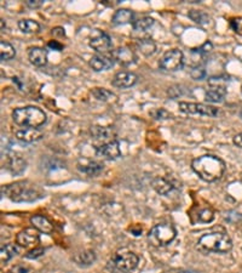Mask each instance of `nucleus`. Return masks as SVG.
Listing matches in <instances>:
<instances>
[{
  "mask_svg": "<svg viewBox=\"0 0 242 273\" xmlns=\"http://www.w3.org/2000/svg\"><path fill=\"white\" fill-rule=\"evenodd\" d=\"M6 273H29V271H28V269H26V267H23V266H16V267H14L11 271H9Z\"/></svg>",
  "mask_w": 242,
  "mask_h": 273,
  "instance_id": "4c0bfd02",
  "label": "nucleus"
},
{
  "mask_svg": "<svg viewBox=\"0 0 242 273\" xmlns=\"http://www.w3.org/2000/svg\"><path fill=\"white\" fill-rule=\"evenodd\" d=\"M19 28L26 34H34L40 32V24L34 20H21L19 21Z\"/></svg>",
  "mask_w": 242,
  "mask_h": 273,
  "instance_id": "bb28decb",
  "label": "nucleus"
},
{
  "mask_svg": "<svg viewBox=\"0 0 242 273\" xmlns=\"http://www.w3.org/2000/svg\"><path fill=\"white\" fill-rule=\"evenodd\" d=\"M47 46L52 50H56V51H62L63 50V45L57 42V40H51V42H49Z\"/></svg>",
  "mask_w": 242,
  "mask_h": 273,
  "instance_id": "e433bc0d",
  "label": "nucleus"
},
{
  "mask_svg": "<svg viewBox=\"0 0 242 273\" xmlns=\"http://www.w3.org/2000/svg\"><path fill=\"white\" fill-rule=\"evenodd\" d=\"M89 45L95 51L104 54V52L112 51L113 42L109 34L100 29H93L89 38Z\"/></svg>",
  "mask_w": 242,
  "mask_h": 273,
  "instance_id": "1a4fd4ad",
  "label": "nucleus"
},
{
  "mask_svg": "<svg viewBox=\"0 0 242 273\" xmlns=\"http://www.w3.org/2000/svg\"><path fill=\"white\" fill-rule=\"evenodd\" d=\"M30 224L41 233L51 234L54 232V225L46 216H42V215H33L30 217Z\"/></svg>",
  "mask_w": 242,
  "mask_h": 273,
  "instance_id": "a211bd4d",
  "label": "nucleus"
},
{
  "mask_svg": "<svg viewBox=\"0 0 242 273\" xmlns=\"http://www.w3.org/2000/svg\"><path fill=\"white\" fill-rule=\"evenodd\" d=\"M226 87L225 85H219V87H211L210 89L205 92L206 102L210 103H218L224 100L226 96Z\"/></svg>",
  "mask_w": 242,
  "mask_h": 273,
  "instance_id": "412c9836",
  "label": "nucleus"
},
{
  "mask_svg": "<svg viewBox=\"0 0 242 273\" xmlns=\"http://www.w3.org/2000/svg\"><path fill=\"white\" fill-rule=\"evenodd\" d=\"M133 19H135V14L132 10L130 9H119L115 11V14L112 17V23L114 26H121V24L133 23Z\"/></svg>",
  "mask_w": 242,
  "mask_h": 273,
  "instance_id": "4be33fe9",
  "label": "nucleus"
},
{
  "mask_svg": "<svg viewBox=\"0 0 242 273\" xmlns=\"http://www.w3.org/2000/svg\"><path fill=\"white\" fill-rule=\"evenodd\" d=\"M190 75H191V78H193V79L202 80L203 78L206 77V70L203 69L201 66H196V67H194L193 69H191Z\"/></svg>",
  "mask_w": 242,
  "mask_h": 273,
  "instance_id": "72a5a7b5",
  "label": "nucleus"
},
{
  "mask_svg": "<svg viewBox=\"0 0 242 273\" xmlns=\"http://www.w3.org/2000/svg\"><path fill=\"white\" fill-rule=\"evenodd\" d=\"M15 136L19 141L24 143H33L41 140L44 137V133L35 128H22L15 133Z\"/></svg>",
  "mask_w": 242,
  "mask_h": 273,
  "instance_id": "4468645a",
  "label": "nucleus"
},
{
  "mask_svg": "<svg viewBox=\"0 0 242 273\" xmlns=\"http://www.w3.org/2000/svg\"><path fill=\"white\" fill-rule=\"evenodd\" d=\"M15 55H16L15 47L9 42L1 40L0 42V59H1V61L12 60L15 57Z\"/></svg>",
  "mask_w": 242,
  "mask_h": 273,
  "instance_id": "c85d7f7f",
  "label": "nucleus"
},
{
  "mask_svg": "<svg viewBox=\"0 0 242 273\" xmlns=\"http://www.w3.org/2000/svg\"><path fill=\"white\" fill-rule=\"evenodd\" d=\"M89 65L95 72H104V70L110 69L114 66V60L112 56H108V55L98 54L91 57Z\"/></svg>",
  "mask_w": 242,
  "mask_h": 273,
  "instance_id": "2eb2a0df",
  "label": "nucleus"
},
{
  "mask_svg": "<svg viewBox=\"0 0 242 273\" xmlns=\"http://www.w3.org/2000/svg\"><path fill=\"white\" fill-rule=\"evenodd\" d=\"M45 252V249H42V248H35V249L30 250V251L27 252L26 255H24V257L26 259H38V257L42 256Z\"/></svg>",
  "mask_w": 242,
  "mask_h": 273,
  "instance_id": "f704fd0d",
  "label": "nucleus"
},
{
  "mask_svg": "<svg viewBox=\"0 0 242 273\" xmlns=\"http://www.w3.org/2000/svg\"><path fill=\"white\" fill-rule=\"evenodd\" d=\"M91 135L96 138V140L100 141H104L105 142H109V141L115 140V131L113 128H109V126H92L90 130Z\"/></svg>",
  "mask_w": 242,
  "mask_h": 273,
  "instance_id": "f3484780",
  "label": "nucleus"
},
{
  "mask_svg": "<svg viewBox=\"0 0 242 273\" xmlns=\"http://www.w3.org/2000/svg\"><path fill=\"white\" fill-rule=\"evenodd\" d=\"M194 173L206 182H214L222 178L225 173L226 165L223 159L213 154H205L195 158L191 163Z\"/></svg>",
  "mask_w": 242,
  "mask_h": 273,
  "instance_id": "f03ea898",
  "label": "nucleus"
},
{
  "mask_svg": "<svg viewBox=\"0 0 242 273\" xmlns=\"http://www.w3.org/2000/svg\"><path fill=\"white\" fill-rule=\"evenodd\" d=\"M0 23H1V32H4V29L6 28V23H5V20L4 19L0 20Z\"/></svg>",
  "mask_w": 242,
  "mask_h": 273,
  "instance_id": "a19ab883",
  "label": "nucleus"
},
{
  "mask_svg": "<svg viewBox=\"0 0 242 273\" xmlns=\"http://www.w3.org/2000/svg\"><path fill=\"white\" fill-rule=\"evenodd\" d=\"M12 120L21 128H40L47 120V115L41 108L35 106L15 108L12 112Z\"/></svg>",
  "mask_w": 242,
  "mask_h": 273,
  "instance_id": "20e7f679",
  "label": "nucleus"
},
{
  "mask_svg": "<svg viewBox=\"0 0 242 273\" xmlns=\"http://www.w3.org/2000/svg\"><path fill=\"white\" fill-rule=\"evenodd\" d=\"M177 273H199V272H195V271H180Z\"/></svg>",
  "mask_w": 242,
  "mask_h": 273,
  "instance_id": "79ce46f5",
  "label": "nucleus"
},
{
  "mask_svg": "<svg viewBox=\"0 0 242 273\" xmlns=\"http://www.w3.org/2000/svg\"><path fill=\"white\" fill-rule=\"evenodd\" d=\"M16 243L20 247L28 248L32 245L39 244L40 243V234L37 228H24L21 232H19L16 236Z\"/></svg>",
  "mask_w": 242,
  "mask_h": 273,
  "instance_id": "f8f14e48",
  "label": "nucleus"
},
{
  "mask_svg": "<svg viewBox=\"0 0 242 273\" xmlns=\"http://www.w3.org/2000/svg\"><path fill=\"white\" fill-rule=\"evenodd\" d=\"M196 247L203 254H210V252L225 254L233 249V241L224 232H211L200 237Z\"/></svg>",
  "mask_w": 242,
  "mask_h": 273,
  "instance_id": "7ed1b4c3",
  "label": "nucleus"
},
{
  "mask_svg": "<svg viewBox=\"0 0 242 273\" xmlns=\"http://www.w3.org/2000/svg\"><path fill=\"white\" fill-rule=\"evenodd\" d=\"M184 63V54L178 49L166 51L159 61V67L165 72H176Z\"/></svg>",
  "mask_w": 242,
  "mask_h": 273,
  "instance_id": "0eeeda50",
  "label": "nucleus"
},
{
  "mask_svg": "<svg viewBox=\"0 0 242 273\" xmlns=\"http://www.w3.org/2000/svg\"><path fill=\"white\" fill-rule=\"evenodd\" d=\"M138 77L137 74H135L133 72H118L117 74L113 77L112 84L115 88H119V89H128V88L133 87V85L137 83Z\"/></svg>",
  "mask_w": 242,
  "mask_h": 273,
  "instance_id": "ddd939ff",
  "label": "nucleus"
},
{
  "mask_svg": "<svg viewBox=\"0 0 242 273\" xmlns=\"http://www.w3.org/2000/svg\"><path fill=\"white\" fill-rule=\"evenodd\" d=\"M47 50L44 49V47L40 46H34L32 49H29L28 52V59L30 61V63L37 67H42L47 63Z\"/></svg>",
  "mask_w": 242,
  "mask_h": 273,
  "instance_id": "6ab92c4d",
  "label": "nucleus"
},
{
  "mask_svg": "<svg viewBox=\"0 0 242 273\" xmlns=\"http://www.w3.org/2000/svg\"><path fill=\"white\" fill-rule=\"evenodd\" d=\"M1 194L16 203H30L44 198L45 192L29 181H17L1 187Z\"/></svg>",
  "mask_w": 242,
  "mask_h": 273,
  "instance_id": "f257e3e1",
  "label": "nucleus"
},
{
  "mask_svg": "<svg viewBox=\"0 0 242 273\" xmlns=\"http://www.w3.org/2000/svg\"><path fill=\"white\" fill-rule=\"evenodd\" d=\"M26 5L30 9H39L44 5V0H27Z\"/></svg>",
  "mask_w": 242,
  "mask_h": 273,
  "instance_id": "c9c22d12",
  "label": "nucleus"
},
{
  "mask_svg": "<svg viewBox=\"0 0 242 273\" xmlns=\"http://www.w3.org/2000/svg\"><path fill=\"white\" fill-rule=\"evenodd\" d=\"M96 260H97V256L92 250H82L73 256V261L80 267H89L95 264Z\"/></svg>",
  "mask_w": 242,
  "mask_h": 273,
  "instance_id": "aec40b11",
  "label": "nucleus"
},
{
  "mask_svg": "<svg viewBox=\"0 0 242 273\" xmlns=\"http://www.w3.org/2000/svg\"><path fill=\"white\" fill-rule=\"evenodd\" d=\"M177 237V229L171 224H159L148 233V241L153 247L160 248L171 244Z\"/></svg>",
  "mask_w": 242,
  "mask_h": 273,
  "instance_id": "423d86ee",
  "label": "nucleus"
},
{
  "mask_svg": "<svg viewBox=\"0 0 242 273\" xmlns=\"http://www.w3.org/2000/svg\"><path fill=\"white\" fill-rule=\"evenodd\" d=\"M234 145H236L238 147L242 148V133L238 134V135L234 136Z\"/></svg>",
  "mask_w": 242,
  "mask_h": 273,
  "instance_id": "58836bf2",
  "label": "nucleus"
},
{
  "mask_svg": "<svg viewBox=\"0 0 242 273\" xmlns=\"http://www.w3.org/2000/svg\"><path fill=\"white\" fill-rule=\"evenodd\" d=\"M20 252V248L19 245L16 244H5L1 247V250H0V257H1V262H5L6 264L7 261L12 259V257L16 256L17 254Z\"/></svg>",
  "mask_w": 242,
  "mask_h": 273,
  "instance_id": "393cba45",
  "label": "nucleus"
},
{
  "mask_svg": "<svg viewBox=\"0 0 242 273\" xmlns=\"http://www.w3.org/2000/svg\"><path fill=\"white\" fill-rule=\"evenodd\" d=\"M136 47L143 56L149 57L151 55L155 54L156 44L150 39V38H143L136 43Z\"/></svg>",
  "mask_w": 242,
  "mask_h": 273,
  "instance_id": "5701e85b",
  "label": "nucleus"
},
{
  "mask_svg": "<svg viewBox=\"0 0 242 273\" xmlns=\"http://www.w3.org/2000/svg\"><path fill=\"white\" fill-rule=\"evenodd\" d=\"M96 153H97L98 157H102L103 159L115 160V159H118L121 156L119 141L113 140L98 146V147L96 148Z\"/></svg>",
  "mask_w": 242,
  "mask_h": 273,
  "instance_id": "9d476101",
  "label": "nucleus"
},
{
  "mask_svg": "<svg viewBox=\"0 0 242 273\" xmlns=\"http://www.w3.org/2000/svg\"><path fill=\"white\" fill-rule=\"evenodd\" d=\"M91 93H92V96L96 100L103 101V102H110V101H114L117 98L114 92L104 89V88H95L91 91Z\"/></svg>",
  "mask_w": 242,
  "mask_h": 273,
  "instance_id": "a878e982",
  "label": "nucleus"
},
{
  "mask_svg": "<svg viewBox=\"0 0 242 273\" xmlns=\"http://www.w3.org/2000/svg\"><path fill=\"white\" fill-rule=\"evenodd\" d=\"M52 35H60V37H65V32L64 29L60 28V27H57V28H54L52 29Z\"/></svg>",
  "mask_w": 242,
  "mask_h": 273,
  "instance_id": "ea45409f",
  "label": "nucleus"
},
{
  "mask_svg": "<svg viewBox=\"0 0 242 273\" xmlns=\"http://www.w3.org/2000/svg\"><path fill=\"white\" fill-rule=\"evenodd\" d=\"M178 107H180L181 112L186 113V114H199L210 118H214L219 114L218 108L210 105H205V103L180 102Z\"/></svg>",
  "mask_w": 242,
  "mask_h": 273,
  "instance_id": "6e6552de",
  "label": "nucleus"
},
{
  "mask_svg": "<svg viewBox=\"0 0 242 273\" xmlns=\"http://www.w3.org/2000/svg\"><path fill=\"white\" fill-rule=\"evenodd\" d=\"M110 56L113 57L114 62H118L121 66H131L137 61L135 51L128 46H120L112 50Z\"/></svg>",
  "mask_w": 242,
  "mask_h": 273,
  "instance_id": "9b49d317",
  "label": "nucleus"
},
{
  "mask_svg": "<svg viewBox=\"0 0 242 273\" xmlns=\"http://www.w3.org/2000/svg\"><path fill=\"white\" fill-rule=\"evenodd\" d=\"M79 169L82 173L86 174V175L97 176L102 173L103 169H104V165H103L102 163H98V161H89V163L85 164V165L79 166Z\"/></svg>",
  "mask_w": 242,
  "mask_h": 273,
  "instance_id": "cd10ccee",
  "label": "nucleus"
},
{
  "mask_svg": "<svg viewBox=\"0 0 242 273\" xmlns=\"http://www.w3.org/2000/svg\"><path fill=\"white\" fill-rule=\"evenodd\" d=\"M6 168L12 174H20L26 169V161L21 157H9L6 161Z\"/></svg>",
  "mask_w": 242,
  "mask_h": 273,
  "instance_id": "b1692460",
  "label": "nucleus"
},
{
  "mask_svg": "<svg viewBox=\"0 0 242 273\" xmlns=\"http://www.w3.org/2000/svg\"><path fill=\"white\" fill-rule=\"evenodd\" d=\"M150 117H153L156 120H166L173 118V114L171 112H168L165 108H155V110L150 111Z\"/></svg>",
  "mask_w": 242,
  "mask_h": 273,
  "instance_id": "2f4dec72",
  "label": "nucleus"
},
{
  "mask_svg": "<svg viewBox=\"0 0 242 273\" xmlns=\"http://www.w3.org/2000/svg\"><path fill=\"white\" fill-rule=\"evenodd\" d=\"M188 16L198 24H207L210 22L211 17L202 10H190Z\"/></svg>",
  "mask_w": 242,
  "mask_h": 273,
  "instance_id": "7c9ffc66",
  "label": "nucleus"
},
{
  "mask_svg": "<svg viewBox=\"0 0 242 273\" xmlns=\"http://www.w3.org/2000/svg\"><path fill=\"white\" fill-rule=\"evenodd\" d=\"M138 262H140V257L136 252L127 249H121L115 252L112 259L108 261L107 269L112 272L130 273L138 266Z\"/></svg>",
  "mask_w": 242,
  "mask_h": 273,
  "instance_id": "39448f33",
  "label": "nucleus"
},
{
  "mask_svg": "<svg viewBox=\"0 0 242 273\" xmlns=\"http://www.w3.org/2000/svg\"><path fill=\"white\" fill-rule=\"evenodd\" d=\"M155 23V20L151 19V17H142V19H138L137 21H135L132 23V28L136 32H145L149 28L153 27V24Z\"/></svg>",
  "mask_w": 242,
  "mask_h": 273,
  "instance_id": "c756f323",
  "label": "nucleus"
},
{
  "mask_svg": "<svg viewBox=\"0 0 242 273\" xmlns=\"http://www.w3.org/2000/svg\"><path fill=\"white\" fill-rule=\"evenodd\" d=\"M214 219V214L211 209H203V210L200 211L199 214V221L205 222V224H208V222H212Z\"/></svg>",
  "mask_w": 242,
  "mask_h": 273,
  "instance_id": "473e14b6",
  "label": "nucleus"
},
{
  "mask_svg": "<svg viewBox=\"0 0 242 273\" xmlns=\"http://www.w3.org/2000/svg\"><path fill=\"white\" fill-rule=\"evenodd\" d=\"M153 188L161 196H168L173 189H176V182L173 179L168 178H156L151 182Z\"/></svg>",
  "mask_w": 242,
  "mask_h": 273,
  "instance_id": "dca6fc26",
  "label": "nucleus"
}]
</instances>
